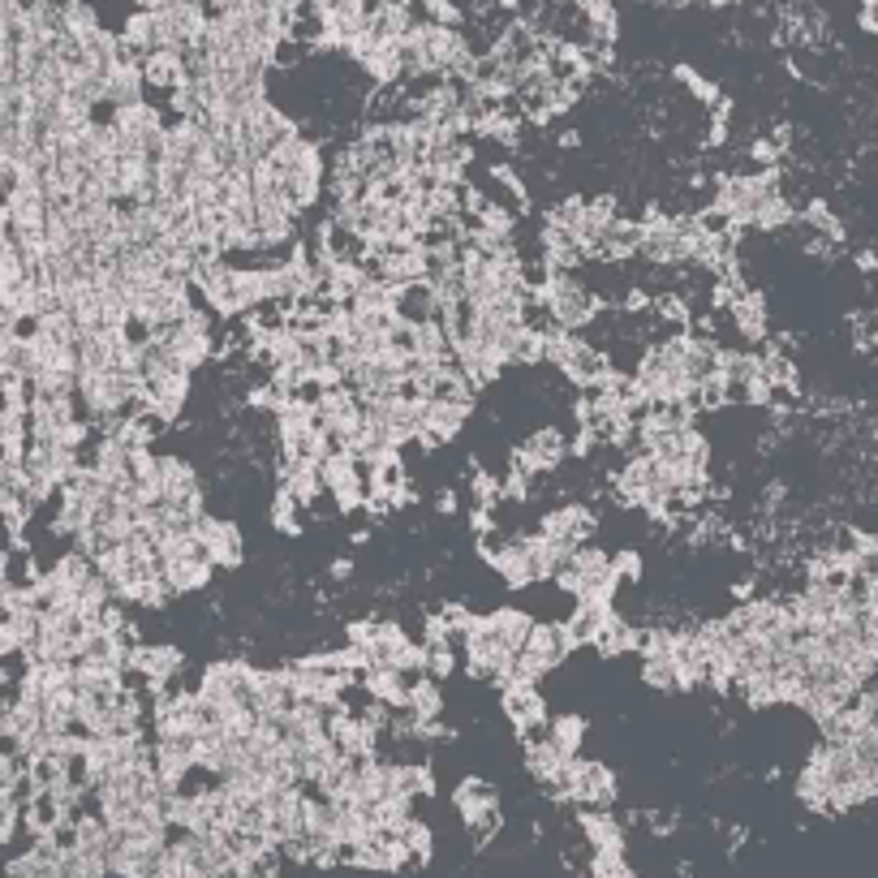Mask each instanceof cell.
<instances>
[{
	"label": "cell",
	"instance_id": "obj_1",
	"mask_svg": "<svg viewBox=\"0 0 878 878\" xmlns=\"http://www.w3.org/2000/svg\"><path fill=\"white\" fill-rule=\"evenodd\" d=\"M560 805H577V809H612V801L620 797V775L599 759H568L564 784L547 793Z\"/></svg>",
	"mask_w": 878,
	"mask_h": 878
},
{
	"label": "cell",
	"instance_id": "obj_2",
	"mask_svg": "<svg viewBox=\"0 0 878 878\" xmlns=\"http://www.w3.org/2000/svg\"><path fill=\"white\" fill-rule=\"evenodd\" d=\"M452 809H457V818L466 823V832L479 836V844H487V839L504 827L500 793H495L482 775H466V780L452 788Z\"/></svg>",
	"mask_w": 878,
	"mask_h": 878
},
{
	"label": "cell",
	"instance_id": "obj_3",
	"mask_svg": "<svg viewBox=\"0 0 878 878\" xmlns=\"http://www.w3.org/2000/svg\"><path fill=\"white\" fill-rule=\"evenodd\" d=\"M254 672H259V668H254L250 659H241V655H233V659H211L199 672V684H195L199 707L202 711H220V707H229V702H245Z\"/></svg>",
	"mask_w": 878,
	"mask_h": 878
},
{
	"label": "cell",
	"instance_id": "obj_4",
	"mask_svg": "<svg viewBox=\"0 0 878 878\" xmlns=\"http://www.w3.org/2000/svg\"><path fill=\"white\" fill-rule=\"evenodd\" d=\"M168 349L181 370H202L207 362L216 358V315L207 306H195L181 323L168 327Z\"/></svg>",
	"mask_w": 878,
	"mask_h": 878
},
{
	"label": "cell",
	"instance_id": "obj_5",
	"mask_svg": "<svg viewBox=\"0 0 878 878\" xmlns=\"http://www.w3.org/2000/svg\"><path fill=\"white\" fill-rule=\"evenodd\" d=\"M323 474V491L336 500V513L354 518V513H366V474H362V461L345 448H332L320 461Z\"/></svg>",
	"mask_w": 878,
	"mask_h": 878
},
{
	"label": "cell",
	"instance_id": "obj_6",
	"mask_svg": "<svg viewBox=\"0 0 878 878\" xmlns=\"http://www.w3.org/2000/svg\"><path fill=\"white\" fill-rule=\"evenodd\" d=\"M564 461H568V436L560 427H539L509 452V470H518V474L534 482L556 474Z\"/></svg>",
	"mask_w": 878,
	"mask_h": 878
},
{
	"label": "cell",
	"instance_id": "obj_7",
	"mask_svg": "<svg viewBox=\"0 0 878 878\" xmlns=\"http://www.w3.org/2000/svg\"><path fill=\"white\" fill-rule=\"evenodd\" d=\"M500 711H504V719H509V728H513L518 741L547 732V719H552L547 698H543L539 684H504V689H500Z\"/></svg>",
	"mask_w": 878,
	"mask_h": 878
},
{
	"label": "cell",
	"instance_id": "obj_8",
	"mask_svg": "<svg viewBox=\"0 0 878 878\" xmlns=\"http://www.w3.org/2000/svg\"><path fill=\"white\" fill-rule=\"evenodd\" d=\"M195 530H199L202 539V556L211 560L216 568H241L245 564V534H241V525L233 518H220V513H202L195 521Z\"/></svg>",
	"mask_w": 878,
	"mask_h": 878
},
{
	"label": "cell",
	"instance_id": "obj_9",
	"mask_svg": "<svg viewBox=\"0 0 878 878\" xmlns=\"http://www.w3.org/2000/svg\"><path fill=\"white\" fill-rule=\"evenodd\" d=\"M595 530H599V513H595L590 504H582V500H564V504L547 509V513L539 518V534H547V539H556V543H568V547L590 543Z\"/></svg>",
	"mask_w": 878,
	"mask_h": 878
},
{
	"label": "cell",
	"instance_id": "obj_10",
	"mask_svg": "<svg viewBox=\"0 0 878 878\" xmlns=\"http://www.w3.org/2000/svg\"><path fill=\"white\" fill-rule=\"evenodd\" d=\"M474 405L470 400H431L427 405V422H422V436L414 439L418 448H439V443H452V439L466 431Z\"/></svg>",
	"mask_w": 878,
	"mask_h": 878
},
{
	"label": "cell",
	"instance_id": "obj_11",
	"mask_svg": "<svg viewBox=\"0 0 878 878\" xmlns=\"http://www.w3.org/2000/svg\"><path fill=\"white\" fill-rule=\"evenodd\" d=\"M521 762H525V775H530L543 793H552V788L564 784L568 759L560 754L547 736H525V741H521Z\"/></svg>",
	"mask_w": 878,
	"mask_h": 878
},
{
	"label": "cell",
	"instance_id": "obj_12",
	"mask_svg": "<svg viewBox=\"0 0 878 878\" xmlns=\"http://www.w3.org/2000/svg\"><path fill=\"white\" fill-rule=\"evenodd\" d=\"M138 100H147V74H143V61L125 52L104 70V104L125 108V104H138Z\"/></svg>",
	"mask_w": 878,
	"mask_h": 878
},
{
	"label": "cell",
	"instance_id": "obj_13",
	"mask_svg": "<svg viewBox=\"0 0 878 878\" xmlns=\"http://www.w3.org/2000/svg\"><path fill=\"white\" fill-rule=\"evenodd\" d=\"M577 832L590 844V853H629L625 818H616L612 809H577Z\"/></svg>",
	"mask_w": 878,
	"mask_h": 878
},
{
	"label": "cell",
	"instance_id": "obj_14",
	"mask_svg": "<svg viewBox=\"0 0 878 878\" xmlns=\"http://www.w3.org/2000/svg\"><path fill=\"white\" fill-rule=\"evenodd\" d=\"M728 323L736 336H745L750 345H766L771 341V311H766V297L750 284L732 306H728Z\"/></svg>",
	"mask_w": 878,
	"mask_h": 878
},
{
	"label": "cell",
	"instance_id": "obj_15",
	"mask_svg": "<svg viewBox=\"0 0 878 878\" xmlns=\"http://www.w3.org/2000/svg\"><path fill=\"white\" fill-rule=\"evenodd\" d=\"M160 577L164 586L173 590V599H181V595H199L211 586V577H216V564L207 556H177V560H160Z\"/></svg>",
	"mask_w": 878,
	"mask_h": 878
},
{
	"label": "cell",
	"instance_id": "obj_16",
	"mask_svg": "<svg viewBox=\"0 0 878 878\" xmlns=\"http://www.w3.org/2000/svg\"><path fill=\"white\" fill-rule=\"evenodd\" d=\"M151 766H156V780H160L164 793H177L195 771L190 741H151Z\"/></svg>",
	"mask_w": 878,
	"mask_h": 878
},
{
	"label": "cell",
	"instance_id": "obj_17",
	"mask_svg": "<svg viewBox=\"0 0 878 878\" xmlns=\"http://www.w3.org/2000/svg\"><path fill=\"white\" fill-rule=\"evenodd\" d=\"M616 616V607H595V603H573V612L560 620L564 629V641L568 650H582V646H595L599 634L607 629V620Z\"/></svg>",
	"mask_w": 878,
	"mask_h": 878
},
{
	"label": "cell",
	"instance_id": "obj_18",
	"mask_svg": "<svg viewBox=\"0 0 878 878\" xmlns=\"http://www.w3.org/2000/svg\"><path fill=\"white\" fill-rule=\"evenodd\" d=\"M521 543H525V556L534 564V582H556V573L568 564L573 556V547L568 543H556V539H547V534H521Z\"/></svg>",
	"mask_w": 878,
	"mask_h": 878
},
{
	"label": "cell",
	"instance_id": "obj_19",
	"mask_svg": "<svg viewBox=\"0 0 878 878\" xmlns=\"http://www.w3.org/2000/svg\"><path fill=\"white\" fill-rule=\"evenodd\" d=\"M525 655H534L547 672H556L560 663L573 655L568 650V641H564V629H560V620H534V629H530V638L521 646Z\"/></svg>",
	"mask_w": 878,
	"mask_h": 878
},
{
	"label": "cell",
	"instance_id": "obj_20",
	"mask_svg": "<svg viewBox=\"0 0 878 878\" xmlns=\"http://www.w3.org/2000/svg\"><path fill=\"white\" fill-rule=\"evenodd\" d=\"M530 629H534V616L525 612V607H495V612H487V634L500 641L504 650H513L518 655L525 638H530Z\"/></svg>",
	"mask_w": 878,
	"mask_h": 878
},
{
	"label": "cell",
	"instance_id": "obj_21",
	"mask_svg": "<svg viewBox=\"0 0 878 878\" xmlns=\"http://www.w3.org/2000/svg\"><path fill=\"white\" fill-rule=\"evenodd\" d=\"M358 684L366 689L370 702H384L393 711H405V693H409V680L397 668H384V663H370L366 672L358 677Z\"/></svg>",
	"mask_w": 878,
	"mask_h": 878
},
{
	"label": "cell",
	"instance_id": "obj_22",
	"mask_svg": "<svg viewBox=\"0 0 878 878\" xmlns=\"http://www.w3.org/2000/svg\"><path fill=\"white\" fill-rule=\"evenodd\" d=\"M388 793L397 797H431L436 793V766L431 762H388Z\"/></svg>",
	"mask_w": 878,
	"mask_h": 878
},
{
	"label": "cell",
	"instance_id": "obj_23",
	"mask_svg": "<svg viewBox=\"0 0 878 878\" xmlns=\"http://www.w3.org/2000/svg\"><path fill=\"white\" fill-rule=\"evenodd\" d=\"M276 482H284L289 491H293V500L302 504V509H315L323 495V474L315 461H306V457H297V461H289V466H280Z\"/></svg>",
	"mask_w": 878,
	"mask_h": 878
},
{
	"label": "cell",
	"instance_id": "obj_24",
	"mask_svg": "<svg viewBox=\"0 0 878 878\" xmlns=\"http://www.w3.org/2000/svg\"><path fill=\"white\" fill-rule=\"evenodd\" d=\"M143 74H147V86H160L164 95L177 91L181 82L190 79V65H186V52H173V48H160L151 56H143Z\"/></svg>",
	"mask_w": 878,
	"mask_h": 878
},
{
	"label": "cell",
	"instance_id": "obj_25",
	"mask_svg": "<svg viewBox=\"0 0 878 878\" xmlns=\"http://www.w3.org/2000/svg\"><path fill=\"white\" fill-rule=\"evenodd\" d=\"M104 31L100 4L95 0H61V35H70L74 43L95 40Z\"/></svg>",
	"mask_w": 878,
	"mask_h": 878
},
{
	"label": "cell",
	"instance_id": "obj_26",
	"mask_svg": "<svg viewBox=\"0 0 878 878\" xmlns=\"http://www.w3.org/2000/svg\"><path fill=\"white\" fill-rule=\"evenodd\" d=\"M638 250H641V224L629 220V216H616V224L607 229V238L599 245V259L603 263H629V259H638Z\"/></svg>",
	"mask_w": 878,
	"mask_h": 878
},
{
	"label": "cell",
	"instance_id": "obj_27",
	"mask_svg": "<svg viewBox=\"0 0 878 878\" xmlns=\"http://www.w3.org/2000/svg\"><path fill=\"white\" fill-rule=\"evenodd\" d=\"M586 732H590V719L582 715V711H564V715H552L547 719V741L556 745L564 759H577V750L586 745Z\"/></svg>",
	"mask_w": 878,
	"mask_h": 878
},
{
	"label": "cell",
	"instance_id": "obj_28",
	"mask_svg": "<svg viewBox=\"0 0 878 878\" xmlns=\"http://www.w3.org/2000/svg\"><path fill=\"white\" fill-rule=\"evenodd\" d=\"M793 224H797V207H793V199L784 190L759 199L754 216H750V229L754 233H780V229H793Z\"/></svg>",
	"mask_w": 878,
	"mask_h": 878
},
{
	"label": "cell",
	"instance_id": "obj_29",
	"mask_svg": "<svg viewBox=\"0 0 878 878\" xmlns=\"http://www.w3.org/2000/svg\"><path fill=\"white\" fill-rule=\"evenodd\" d=\"M268 525L276 530L280 539H297L302 530H306V518H302V504L293 500V491L276 482V491H272V504H268Z\"/></svg>",
	"mask_w": 878,
	"mask_h": 878
},
{
	"label": "cell",
	"instance_id": "obj_30",
	"mask_svg": "<svg viewBox=\"0 0 878 878\" xmlns=\"http://www.w3.org/2000/svg\"><path fill=\"white\" fill-rule=\"evenodd\" d=\"M409 349L418 362H452V345H448V332L439 320H422L414 323L409 332Z\"/></svg>",
	"mask_w": 878,
	"mask_h": 878
},
{
	"label": "cell",
	"instance_id": "obj_31",
	"mask_svg": "<svg viewBox=\"0 0 878 878\" xmlns=\"http://www.w3.org/2000/svg\"><path fill=\"white\" fill-rule=\"evenodd\" d=\"M405 711L414 719H443V684L436 677H409V693H405Z\"/></svg>",
	"mask_w": 878,
	"mask_h": 878
},
{
	"label": "cell",
	"instance_id": "obj_32",
	"mask_svg": "<svg viewBox=\"0 0 878 878\" xmlns=\"http://www.w3.org/2000/svg\"><path fill=\"white\" fill-rule=\"evenodd\" d=\"M27 448H31V422H27V414H22V409L0 405V457L22 461V457H27Z\"/></svg>",
	"mask_w": 878,
	"mask_h": 878
},
{
	"label": "cell",
	"instance_id": "obj_33",
	"mask_svg": "<svg viewBox=\"0 0 878 878\" xmlns=\"http://www.w3.org/2000/svg\"><path fill=\"white\" fill-rule=\"evenodd\" d=\"M638 641H641V629H638V625H629V620L616 612V616L607 620V629L599 634V641H595V646H599L603 659H620V655L638 650Z\"/></svg>",
	"mask_w": 878,
	"mask_h": 878
},
{
	"label": "cell",
	"instance_id": "obj_34",
	"mask_svg": "<svg viewBox=\"0 0 878 878\" xmlns=\"http://www.w3.org/2000/svg\"><path fill=\"white\" fill-rule=\"evenodd\" d=\"M370 814H375V827H379L384 836H400V832L409 827V818H414V801L388 793L384 801L370 805Z\"/></svg>",
	"mask_w": 878,
	"mask_h": 878
},
{
	"label": "cell",
	"instance_id": "obj_35",
	"mask_svg": "<svg viewBox=\"0 0 878 878\" xmlns=\"http://www.w3.org/2000/svg\"><path fill=\"white\" fill-rule=\"evenodd\" d=\"M487 177L509 195L504 202H513V211H530V186L518 173V164H487Z\"/></svg>",
	"mask_w": 878,
	"mask_h": 878
},
{
	"label": "cell",
	"instance_id": "obj_36",
	"mask_svg": "<svg viewBox=\"0 0 878 878\" xmlns=\"http://www.w3.org/2000/svg\"><path fill=\"white\" fill-rule=\"evenodd\" d=\"M400 839H405V848H409V861L427 866V861L436 857V832H431V823H422V818H409V827L400 832Z\"/></svg>",
	"mask_w": 878,
	"mask_h": 878
},
{
	"label": "cell",
	"instance_id": "obj_37",
	"mask_svg": "<svg viewBox=\"0 0 878 878\" xmlns=\"http://www.w3.org/2000/svg\"><path fill=\"white\" fill-rule=\"evenodd\" d=\"M672 79H677L680 86H684V91H689V95L698 100V104H707V108H715L719 100H723V95H719V86H715V82H711V79H702V74L693 70V65H677V70H672Z\"/></svg>",
	"mask_w": 878,
	"mask_h": 878
},
{
	"label": "cell",
	"instance_id": "obj_38",
	"mask_svg": "<svg viewBox=\"0 0 878 878\" xmlns=\"http://www.w3.org/2000/svg\"><path fill=\"white\" fill-rule=\"evenodd\" d=\"M641 684L655 693H677V663L672 659H641Z\"/></svg>",
	"mask_w": 878,
	"mask_h": 878
},
{
	"label": "cell",
	"instance_id": "obj_39",
	"mask_svg": "<svg viewBox=\"0 0 878 878\" xmlns=\"http://www.w3.org/2000/svg\"><path fill=\"white\" fill-rule=\"evenodd\" d=\"M590 878H638L625 853H590Z\"/></svg>",
	"mask_w": 878,
	"mask_h": 878
},
{
	"label": "cell",
	"instance_id": "obj_40",
	"mask_svg": "<svg viewBox=\"0 0 878 878\" xmlns=\"http://www.w3.org/2000/svg\"><path fill=\"white\" fill-rule=\"evenodd\" d=\"M612 573L620 577V586H634L646 577V556L638 547H620V552H612Z\"/></svg>",
	"mask_w": 878,
	"mask_h": 878
},
{
	"label": "cell",
	"instance_id": "obj_41",
	"mask_svg": "<svg viewBox=\"0 0 878 878\" xmlns=\"http://www.w3.org/2000/svg\"><path fill=\"white\" fill-rule=\"evenodd\" d=\"M470 495H474L479 509H495L500 513V479L491 470H474L470 474Z\"/></svg>",
	"mask_w": 878,
	"mask_h": 878
},
{
	"label": "cell",
	"instance_id": "obj_42",
	"mask_svg": "<svg viewBox=\"0 0 878 878\" xmlns=\"http://www.w3.org/2000/svg\"><path fill=\"white\" fill-rule=\"evenodd\" d=\"M457 672V646L452 641H439V646H427V677L448 680Z\"/></svg>",
	"mask_w": 878,
	"mask_h": 878
},
{
	"label": "cell",
	"instance_id": "obj_43",
	"mask_svg": "<svg viewBox=\"0 0 878 878\" xmlns=\"http://www.w3.org/2000/svg\"><path fill=\"white\" fill-rule=\"evenodd\" d=\"M375 634H379V620L375 616H358V620L345 625V646H358V650H366L375 659Z\"/></svg>",
	"mask_w": 878,
	"mask_h": 878
},
{
	"label": "cell",
	"instance_id": "obj_44",
	"mask_svg": "<svg viewBox=\"0 0 878 878\" xmlns=\"http://www.w3.org/2000/svg\"><path fill=\"white\" fill-rule=\"evenodd\" d=\"M289 400V393H280L272 379H263V384H254L250 393H245V405L250 409H259V414H280V405Z\"/></svg>",
	"mask_w": 878,
	"mask_h": 878
},
{
	"label": "cell",
	"instance_id": "obj_45",
	"mask_svg": "<svg viewBox=\"0 0 878 878\" xmlns=\"http://www.w3.org/2000/svg\"><path fill=\"white\" fill-rule=\"evenodd\" d=\"M857 22H861V31H870L878 40V0H861V13H857Z\"/></svg>",
	"mask_w": 878,
	"mask_h": 878
},
{
	"label": "cell",
	"instance_id": "obj_46",
	"mask_svg": "<svg viewBox=\"0 0 878 878\" xmlns=\"http://www.w3.org/2000/svg\"><path fill=\"white\" fill-rule=\"evenodd\" d=\"M436 509H439V518H452V513H457V491H452V487H443V491H439Z\"/></svg>",
	"mask_w": 878,
	"mask_h": 878
},
{
	"label": "cell",
	"instance_id": "obj_47",
	"mask_svg": "<svg viewBox=\"0 0 878 878\" xmlns=\"http://www.w3.org/2000/svg\"><path fill=\"white\" fill-rule=\"evenodd\" d=\"M327 573H332V582H345V577H349V573H354V560H332V564H327Z\"/></svg>",
	"mask_w": 878,
	"mask_h": 878
}]
</instances>
